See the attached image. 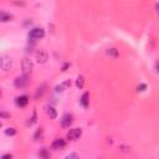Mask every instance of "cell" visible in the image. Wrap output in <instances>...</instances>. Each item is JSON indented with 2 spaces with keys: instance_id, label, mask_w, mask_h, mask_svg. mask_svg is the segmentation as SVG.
<instances>
[{
  "instance_id": "20",
  "label": "cell",
  "mask_w": 159,
  "mask_h": 159,
  "mask_svg": "<svg viewBox=\"0 0 159 159\" xmlns=\"http://www.w3.org/2000/svg\"><path fill=\"white\" fill-rule=\"evenodd\" d=\"M155 8H157V11L159 13V3H157V4H155Z\"/></svg>"
},
{
  "instance_id": "17",
  "label": "cell",
  "mask_w": 159,
  "mask_h": 159,
  "mask_svg": "<svg viewBox=\"0 0 159 159\" xmlns=\"http://www.w3.org/2000/svg\"><path fill=\"white\" fill-rule=\"evenodd\" d=\"M65 159H80V158H79V155H77L76 153H70L69 155H66Z\"/></svg>"
},
{
  "instance_id": "6",
  "label": "cell",
  "mask_w": 159,
  "mask_h": 159,
  "mask_svg": "<svg viewBox=\"0 0 159 159\" xmlns=\"http://www.w3.org/2000/svg\"><path fill=\"white\" fill-rule=\"evenodd\" d=\"M36 60H38L39 63H45L47 60H49V55H47V52L45 51H38L36 52Z\"/></svg>"
},
{
  "instance_id": "18",
  "label": "cell",
  "mask_w": 159,
  "mask_h": 159,
  "mask_svg": "<svg viewBox=\"0 0 159 159\" xmlns=\"http://www.w3.org/2000/svg\"><path fill=\"white\" fill-rule=\"evenodd\" d=\"M1 159H11V155H10V154H4L1 157Z\"/></svg>"
},
{
  "instance_id": "15",
  "label": "cell",
  "mask_w": 159,
  "mask_h": 159,
  "mask_svg": "<svg viewBox=\"0 0 159 159\" xmlns=\"http://www.w3.org/2000/svg\"><path fill=\"white\" fill-rule=\"evenodd\" d=\"M83 84H84V79L82 76H79L77 77V81H76V86L79 87V88H82Z\"/></svg>"
},
{
  "instance_id": "10",
  "label": "cell",
  "mask_w": 159,
  "mask_h": 159,
  "mask_svg": "<svg viewBox=\"0 0 159 159\" xmlns=\"http://www.w3.org/2000/svg\"><path fill=\"white\" fill-rule=\"evenodd\" d=\"M46 113L49 114L50 118H52V119H55V118L57 117V111L52 106H47L46 107Z\"/></svg>"
},
{
  "instance_id": "1",
  "label": "cell",
  "mask_w": 159,
  "mask_h": 159,
  "mask_svg": "<svg viewBox=\"0 0 159 159\" xmlns=\"http://www.w3.org/2000/svg\"><path fill=\"white\" fill-rule=\"evenodd\" d=\"M45 36V31L41 28H34L31 31L29 32V38L32 40H38V39H42Z\"/></svg>"
},
{
  "instance_id": "7",
  "label": "cell",
  "mask_w": 159,
  "mask_h": 159,
  "mask_svg": "<svg viewBox=\"0 0 159 159\" xmlns=\"http://www.w3.org/2000/svg\"><path fill=\"white\" fill-rule=\"evenodd\" d=\"M72 116L71 114H65V116L62 117V119H61V126H62L63 128H67V127H70L71 124H72Z\"/></svg>"
},
{
  "instance_id": "5",
  "label": "cell",
  "mask_w": 159,
  "mask_h": 159,
  "mask_svg": "<svg viewBox=\"0 0 159 159\" xmlns=\"http://www.w3.org/2000/svg\"><path fill=\"white\" fill-rule=\"evenodd\" d=\"M0 66H1V70L3 71H9L10 69H11V66H13V62H11V60H10L9 57L3 56L1 57V63H0Z\"/></svg>"
},
{
  "instance_id": "14",
  "label": "cell",
  "mask_w": 159,
  "mask_h": 159,
  "mask_svg": "<svg viewBox=\"0 0 159 159\" xmlns=\"http://www.w3.org/2000/svg\"><path fill=\"white\" fill-rule=\"evenodd\" d=\"M107 55H110L112 57H118V56H119V53H118L117 49H108L107 50Z\"/></svg>"
},
{
  "instance_id": "12",
  "label": "cell",
  "mask_w": 159,
  "mask_h": 159,
  "mask_svg": "<svg viewBox=\"0 0 159 159\" xmlns=\"http://www.w3.org/2000/svg\"><path fill=\"white\" fill-rule=\"evenodd\" d=\"M11 19H13V16L10 15V14H6V13H4V11H1V13H0V20H1L3 22L10 21Z\"/></svg>"
},
{
  "instance_id": "11",
  "label": "cell",
  "mask_w": 159,
  "mask_h": 159,
  "mask_svg": "<svg viewBox=\"0 0 159 159\" xmlns=\"http://www.w3.org/2000/svg\"><path fill=\"white\" fill-rule=\"evenodd\" d=\"M88 103H90V100H88V93L87 92H84L82 94V97H81V104L84 107V108H87L88 107Z\"/></svg>"
},
{
  "instance_id": "21",
  "label": "cell",
  "mask_w": 159,
  "mask_h": 159,
  "mask_svg": "<svg viewBox=\"0 0 159 159\" xmlns=\"http://www.w3.org/2000/svg\"><path fill=\"white\" fill-rule=\"evenodd\" d=\"M155 66H157V71L159 72V62H157V65H155Z\"/></svg>"
},
{
  "instance_id": "16",
  "label": "cell",
  "mask_w": 159,
  "mask_h": 159,
  "mask_svg": "<svg viewBox=\"0 0 159 159\" xmlns=\"http://www.w3.org/2000/svg\"><path fill=\"white\" fill-rule=\"evenodd\" d=\"M5 133L8 134V136H15V134H16V131L14 129V128H8V129L5 131Z\"/></svg>"
},
{
  "instance_id": "2",
  "label": "cell",
  "mask_w": 159,
  "mask_h": 159,
  "mask_svg": "<svg viewBox=\"0 0 159 159\" xmlns=\"http://www.w3.org/2000/svg\"><path fill=\"white\" fill-rule=\"evenodd\" d=\"M21 67H22V73L28 76L29 73H31V71H32V69H34V65H32L31 60L24 59V60H22V63H21Z\"/></svg>"
},
{
  "instance_id": "8",
  "label": "cell",
  "mask_w": 159,
  "mask_h": 159,
  "mask_svg": "<svg viewBox=\"0 0 159 159\" xmlns=\"http://www.w3.org/2000/svg\"><path fill=\"white\" fill-rule=\"evenodd\" d=\"M65 145H66V142L65 141L61 139V138H57V139H55V141L52 142V149H56V150L62 149Z\"/></svg>"
},
{
  "instance_id": "4",
  "label": "cell",
  "mask_w": 159,
  "mask_h": 159,
  "mask_svg": "<svg viewBox=\"0 0 159 159\" xmlns=\"http://www.w3.org/2000/svg\"><path fill=\"white\" fill-rule=\"evenodd\" d=\"M28 83H29V77L26 75L19 76L15 80V87H18V88H24L25 86H28Z\"/></svg>"
},
{
  "instance_id": "3",
  "label": "cell",
  "mask_w": 159,
  "mask_h": 159,
  "mask_svg": "<svg viewBox=\"0 0 159 159\" xmlns=\"http://www.w3.org/2000/svg\"><path fill=\"white\" fill-rule=\"evenodd\" d=\"M82 134V129L81 128H72L67 133V139L69 141H77Z\"/></svg>"
},
{
  "instance_id": "13",
  "label": "cell",
  "mask_w": 159,
  "mask_h": 159,
  "mask_svg": "<svg viewBox=\"0 0 159 159\" xmlns=\"http://www.w3.org/2000/svg\"><path fill=\"white\" fill-rule=\"evenodd\" d=\"M70 84H71V82H70V80H67V81H65V82H63V83H61L60 86H57V87H56V92H61V91H63V90L66 88V87H69Z\"/></svg>"
},
{
  "instance_id": "9",
  "label": "cell",
  "mask_w": 159,
  "mask_h": 159,
  "mask_svg": "<svg viewBox=\"0 0 159 159\" xmlns=\"http://www.w3.org/2000/svg\"><path fill=\"white\" fill-rule=\"evenodd\" d=\"M16 104H18L19 107H25L26 104L29 103V98H28V96H20L16 98Z\"/></svg>"
},
{
  "instance_id": "19",
  "label": "cell",
  "mask_w": 159,
  "mask_h": 159,
  "mask_svg": "<svg viewBox=\"0 0 159 159\" xmlns=\"http://www.w3.org/2000/svg\"><path fill=\"white\" fill-rule=\"evenodd\" d=\"M145 87H147V86H145V84H141V86L138 87V88H141L139 91H144V90H145Z\"/></svg>"
}]
</instances>
